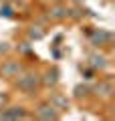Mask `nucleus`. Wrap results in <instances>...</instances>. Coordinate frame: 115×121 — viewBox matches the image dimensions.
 <instances>
[{"label":"nucleus","instance_id":"f257e3e1","mask_svg":"<svg viewBox=\"0 0 115 121\" xmlns=\"http://www.w3.org/2000/svg\"><path fill=\"white\" fill-rule=\"evenodd\" d=\"M18 87H20V89H34V87H36V77H34V75H24V77L18 81Z\"/></svg>","mask_w":115,"mask_h":121},{"label":"nucleus","instance_id":"39448f33","mask_svg":"<svg viewBox=\"0 0 115 121\" xmlns=\"http://www.w3.org/2000/svg\"><path fill=\"white\" fill-rule=\"evenodd\" d=\"M103 60H105L103 56H93V65H95V67H105V63H103Z\"/></svg>","mask_w":115,"mask_h":121},{"label":"nucleus","instance_id":"423d86ee","mask_svg":"<svg viewBox=\"0 0 115 121\" xmlns=\"http://www.w3.org/2000/svg\"><path fill=\"white\" fill-rule=\"evenodd\" d=\"M16 71H18V65H8V67H4V73H6V75L16 73Z\"/></svg>","mask_w":115,"mask_h":121},{"label":"nucleus","instance_id":"7ed1b4c3","mask_svg":"<svg viewBox=\"0 0 115 121\" xmlns=\"http://www.w3.org/2000/svg\"><path fill=\"white\" fill-rule=\"evenodd\" d=\"M38 115L43 117V119H55L57 113L51 111V107H40V109H38Z\"/></svg>","mask_w":115,"mask_h":121},{"label":"nucleus","instance_id":"1a4fd4ad","mask_svg":"<svg viewBox=\"0 0 115 121\" xmlns=\"http://www.w3.org/2000/svg\"><path fill=\"white\" fill-rule=\"evenodd\" d=\"M0 14H4V16H10V14H12V10H10V8H2V10H0Z\"/></svg>","mask_w":115,"mask_h":121},{"label":"nucleus","instance_id":"0eeeda50","mask_svg":"<svg viewBox=\"0 0 115 121\" xmlns=\"http://www.w3.org/2000/svg\"><path fill=\"white\" fill-rule=\"evenodd\" d=\"M53 101H55L57 105H61V107H65V105H67V101H65L63 97H55V99H53Z\"/></svg>","mask_w":115,"mask_h":121},{"label":"nucleus","instance_id":"9d476101","mask_svg":"<svg viewBox=\"0 0 115 121\" xmlns=\"http://www.w3.org/2000/svg\"><path fill=\"white\" fill-rule=\"evenodd\" d=\"M4 101H6V99H4V97H0V103H4Z\"/></svg>","mask_w":115,"mask_h":121},{"label":"nucleus","instance_id":"f03ea898","mask_svg":"<svg viewBox=\"0 0 115 121\" xmlns=\"http://www.w3.org/2000/svg\"><path fill=\"white\" fill-rule=\"evenodd\" d=\"M2 117H6V119H16V117H24V111H22L20 107H14L12 111L2 113Z\"/></svg>","mask_w":115,"mask_h":121},{"label":"nucleus","instance_id":"20e7f679","mask_svg":"<svg viewBox=\"0 0 115 121\" xmlns=\"http://www.w3.org/2000/svg\"><path fill=\"white\" fill-rule=\"evenodd\" d=\"M65 12H67L65 8H55V10H53V16H55V18H63Z\"/></svg>","mask_w":115,"mask_h":121},{"label":"nucleus","instance_id":"6e6552de","mask_svg":"<svg viewBox=\"0 0 115 121\" xmlns=\"http://www.w3.org/2000/svg\"><path fill=\"white\" fill-rule=\"evenodd\" d=\"M30 36H36V39H40V36H43V32H40V30H30Z\"/></svg>","mask_w":115,"mask_h":121}]
</instances>
